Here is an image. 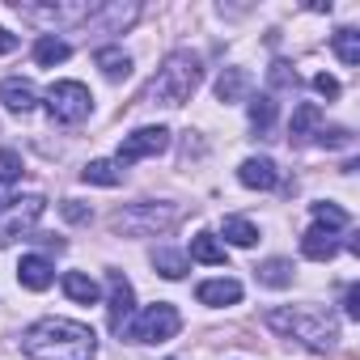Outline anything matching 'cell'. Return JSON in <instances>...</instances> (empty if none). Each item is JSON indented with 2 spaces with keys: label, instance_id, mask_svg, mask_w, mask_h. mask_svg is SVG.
Segmentation results:
<instances>
[{
  "label": "cell",
  "instance_id": "6da1fadb",
  "mask_svg": "<svg viewBox=\"0 0 360 360\" xmlns=\"http://www.w3.org/2000/svg\"><path fill=\"white\" fill-rule=\"evenodd\" d=\"M22 352L26 360H94L98 335L72 318H39L34 326H26Z\"/></svg>",
  "mask_w": 360,
  "mask_h": 360
},
{
  "label": "cell",
  "instance_id": "7a4b0ae2",
  "mask_svg": "<svg viewBox=\"0 0 360 360\" xmlns=\"http://www.w3.org/2000/svg\"><path fill=\"white\" fill-rule=\"evenodd\" d=\"M200 81H204V64H200V56L195 51H187V47H178V51H169L165 56V64L157 68V77L148 81V102H161V106H183V102H191V94L200 89Z\"/></svg>",
  "mask_w": 360,
  "mask_h": 360
},
{
  "label": "cell",
  "instance_id": "3957f363",
  "mask_svg": "<svg viewBox=\"0 0 360 360\" xmlns=\"http://www.w3.org/2000/svg\"><path fill=\"white\" fill-rule=\"evenodd\" d=\"M267 326L305 343L309 352H330L339 343V322L326 314V309H314V305H292V309H267Z\"/></svg>",
  "mask_w": 360,
  "mask_h": 360
},
{
  "label": "cell",
  "instance_id": "277c9868",
  "mask_svg": "<svg viewBox=\"0 0 360 360\" xmlns=\"http://www.w3.org/2000/svg\"><path fill=\"white\" fill-rule=\"evenodd\" d=\"M178 221V208L174 204H131L123 212H115V233H127V238H153L161 229H169Z\"/></svg>",
  "mask_w": 360,
  "mask_h": 360
},
{
  "label": "cell",
  "instance_id": "5b68a950",
  "mask_svg": "<svg viewBox=\"0 0 360 360\" xmlns=\"http://www.w3.org/2000/svg\"><path fill=\"white\" fill-rule=\"evenodd\" d=\"M178 326H183V314H178L169 301H157V305H148L136 322H127V339H136V343H165V339H174L178 335Z\"/></svg>",
  "mask_w": 360,
  "mask_h": 360
},
{
  "label": "cell",
  "instance_id": "8992f818",
  "mask_svg": "<svg viewBox=\"0 0 360 360\" xmlns=\"http://www.w3.org/2000/svg\"><path fill=\"white\" fill-rule=\"evenodd\" d=\"M18 13L26 18V22H34V26H43V30H64V26H85V22H94V13H98V5H89V0H72V5H18Z\"/></svg>",
  "mask_w": 360,
  "mask_h": 360
},
{
  "label": "cell",
  "instance_id": "52a82bcc",
  "mask_svg": "<svg viewBox=\"0 0 360 360\" xmlns=\"http://www.w3.org/2000/svg\"><path fill=\"white\" fill-rule=\"evenodd\" d=\"M47 110H51L56 123H81L94 110V94L81 81H56L47 89Z\"/></svg>",
  "mask_w": 360,
  "mask_h": 360
},
{
  "label": "cell",
  "instance_id": "ba28073f",
  "mask_svg": "<svg viewBox=\"0 0 360 360\" xmlns=\"http://www.w3.org/2000/svg\"><path fill=\"white\" fill-rule=\"evenodd\" d=\"M165 148H169V127H136V131L123 136V144H119V165L157 157V153H165Z\"/></svg>",
  "mask_w": 360,
  "mask_h": 360
},
{
  "label": "cell",
  "instance_id": "9c48e42d",
  "mask_svg": "<svg viewBox=\"0 0 360 360\" xmlns=\"http://www.w3.org/2000/svg\"><path fill=\"white\" fill-rule=\"evenodd\" d=\"M106 280H110L106 322H110V330H115V335H123V330H127V322H131V309H136V292H131V284L123 280V271H110Z\"/></svg>",
  "mask_w": 360,
  "mask_h": 360
},
{
  "label": "cell",
  "instance_id": "30bf717a",
  "mask_svg": "<svg viewBox=\"0 0 360 360\" xmlns=\"http://www.w3.org/2000/svg\"><path fill=\"white\" fill-rule=\"evenodd\" d=\"M43 200L39 195H26V200H13V212H9V221L5 225H0V246H5V242H13L18 233H26L39 217H43Z\"/></svg>",
  "mask_w": 360,
  "mask_h": 360
},
{
  "label": "cell",
  "instance_id": "8fae6325",
  "mask_svg": "<svg viewBox=\"0 0 360 360\" xmlns=\"http://www.w3.org/2000/svg\"><path fill=\"white\" fill-rule=\"evenodd\" d=\"M238 178H242V187H250V191H271L280 183V169H276L271 157H246Z\"/></svg>",
  "mask_w": 360,
  "mask_h": 360
},
{
  "label": "cell",
  "instance_id": "7c38bea8",
  "mask_svg": "<svg viewBox=\"0 0 360 360\" xmlns=\"http://www.w3.org/2000/svg\"><path fill=\"white\" fill-rule=\"evenodd\" d=\"M18 280H22V288L43 292V288L56 284V267H51L43 255H22V263H18Z\"/></svg>",
  "mask_w": 360,
  "mask_h": 360
},
{
  "label": "cell",
  "instance_id": "4fadbf2b",
  "mask_svg": "<svg viewBox=\"0 0 360 360\" xmlns=\"http://www.w3.org/2000/svg\"><path fill=\"white\" fill-rule=\"evenodd\" d=\"M0 102H5V110H13V115H30V110L39 106V94H34L30 81L9 77L5 85H0Z\"/></svg>",
  "mask_w": 360,
  "mask_h": 360
},
{
  "label": "cell",
  "instance_id": "5bb4252c",
  "mask_svg": "<svg viewBox=\"0 0 360 360\" xmlns=\"http://www.w3.org/2000/svg\"><path fill=\"white\" fill-rule=\"evenodd\" d=\"M301 255L305 259H314V263H326V259H335L339 255V242H335V233H326V229H305L301 233Z\"/></svg>",
  "mask_w": 360,
  "mask_h": 360
},
{
  "label": "cell",
  "instance_id": "9a60e30c",
  "mask_svg": "<svg viewBox=\"0 0 360 360\" xmlns=\"http://www.w3.org/2000/svg\"><path fill=\"white\" fill-rule=\"evenodd\" d=\"M200 301L204 305H238L242 301V284L238 280H204L200 284Z\"/></svg>",
  "mask_w": 360,
  "mask_h": 360
},
{
  "label": "cell",
  "instance_id": "2e32d148",
  "mask_svg": "<svg viewBox=\"0 0 360 360\" xmlns=\"http://www.w3.org/2000/svg\"><path fill=\"white\" fill-rule=\"evenodd\" d=\"M94 64H98L110 81H127V72H131V56L119 51V47H98V51H94Z\"/></svg>",
  "mask_w": 360,
  "mask_h": 360
},
{
  "label": "cell",
  "instance_id": "e0dca14e",
  "mask_svg": "<svg viewBox=\"0 0 360 360\" xmlns=\"http://www.w3.org/2000/svg\"><path fill=\"white\" fill-rule=\"evenodd\" d=\"M72 56V47L64 43V39H56V34H43L39 43H34V60H39V68H56V64H64Z\"/></svg>",
  "mask_w": 360,
  "mask_h": 360
},
{
  "label": "cell",
  "instance_id": "ac0fdd59",
  "mask_svg": "<svg viewBox=\"0 0 360 360\" xmlns=\"http://www.w3.org/2000/svg\"><path fill=\"white\" fill-rule=\"evenodd\" d=\"M81 178H85V183H94V187H119L123 183V165L119 161H89L81 169Z\"/></svg>",
  "mask_w": 360,
  "mask_h": 360
},
{
  "label": "cell",
  "instance_id": "d6986e66",
  "mask_svg": "<svg viewBox=\"0 0 360 360\" xmlns=\"http://www.w3.org/2000/svg\"><path fill=\"white\" fill-rule=\"evenodd\" d=\"M246 89H250V77H246L242 68H225L221 81H217V98H221V102H242Z\"/></svg>",
  "mask_w": 360,
  "mask_h": 360
},
{
  "label": "cell",
  "instance_id": "ffe728a7",
  "mask_svg": "<svg viewBox=\"0 0 360 360\" xmlns=\"http://www.w3.org/2000/svg\"><path fill=\"white\" fill-rule=\"evenodd\" d=\"M64 292H68L77 305H98V297H102L98 284H94L85 271H68V276H64Z\"/></svg>",
  "mask_w": 360,
  "mask_h": 360
},
{
  "label": "cell",
  "instance_id": "44dd1931",
  "mask_svg": "<svg viewBox=\"0 0 360 360\" xmlns=\"http://www.w3.org/2000/svg\"><path fill=\"white\" fill-rule=\"evenodd\" d=\"M322 123V106H314V102H301L297 110H292V123H288V136L292 140H305L314 127Z\"/></svg>",
  "mask_w": 360,
  "mask_h": 360
},
{
  "label": "cell",
  "instance_id": "7402d4cb",
  "mask_svg": "<svg viewBox=\"0 0 360 360\" xmlns=\"http://www.w3.org/2000/svg\"><path fill=\"white\" fill-rule=\"evenodd\" d=\"M191 259H195V263L225 267V246H221L212 233H195V238H191Z\"/></svg>",
  "mask_w": 360,
  "mask_h": 360
},
{
  "label": "cell",
  "instance_id": "603a6c76",
  "mask_svg": "<svg viewBox=\"0 0 360 360\" xmlns=\"http://www.w3.org/2000/svg\"><path fill=\"white\" fill-rule=\"evenodd\" d=\"M153 267H157L165 280H183L191 263H187V255H183V250H153Z\"/></svg>",
  "mask_w": 360,
  "mask_h": 360
},
{
  "label": "cell",
  "instance_id": "cb8c5ba5",
  "mask_svg": "<svg viewBox=\"0 0 360 360\" xmlns=\"http://www.w3.org/2000/svg\"><path fill=\"white\" fill-rule=\"evenodd\" d=\"M259 271V280L267 284V288H288L292 284V263L288 259H267L263 267H255Z\"/></svg>",
  "mask_w": 360,
  "mask_h": 360
},
{
  "label": "cell",
  "instance_id": "d4e9b609",
  "mask_svg": "<svg viewBox=\"0 0 360 360\" xmlns=\"http://www.w3.org/2000/svg\"><path fill=\"white\" fill-rule=\"evenodd\" d=\"M271 123H276V98H271V94L250 98V127H255V131H267Z\"/></svg>",
  "mask_w": 360,
  "mask_h": 360
},
{
  "label": "cell",
  "instance_id": "484cf974",
  "mask_svg": "<svg viewBox=\"0 0 360 360\" xmlns=\"http://www.w3.org/2000/svg\"><path fill=\"white\" fill-rule=\"evenodd\" d=\"M309 212H314V221H318V229H326V233H335V229H343V225H347V212H343L339 204H330V200H322V204H314Z\"/></svg>",
  "mask_w": 360,
  "mask_h": 360
},
{
  "label": "cell",
  "instance_id": "4316f807",
  "mask_svg": "<svg viewBox=\"0 0 360 360\" xmlns=\"http://www.w3.org/2000/svg\"><path fill=\"white\" fill-rule=\"evenodd\" d=\"M225 242L246 250V246H255V242H259V229H255L250 221H242V217H229V221H225Z\"/></svg>",
  "mask_w": 360,
  "mask_h": 360
},
{
  "label": "cell",
  "instance_id": "83f0119b",
  "mask_svg": "<svg viewBox=\"0 0 360 360\" xmlns=\"http://www.w3.org/2000/svg\"><path fill=\"white\" fill-rule=\"evenodd\" d=\"M330 47H335V56H339L343 64H360V34H356V30H335Z\"/></svg>",
  "mask_w": 360,
  "mask_h": 360
},
{
  "label": "cell",
  "instance_id": "f1b7e54d",
  "mask_svg": "<svg viewBox=\"0 0 360 360\" xmlns=\"http://www.w3.org/2000/svg\"><path fill=\"white\" fill-rule=\"evenodd\" d=\"M22 178V157L13 148H0V183H18Z\"/></svg>",
  "mask_w": 360,
  "mask_h": 360
},
{
  "label": "cell",
  "instance_id": "f546056e",
  "mask_svg": "<svg viewBox=\"0 0 360 360\" xmlns=\"http://www.w3.org/2000/svg\"><path fill=\"white\" fill-rule=\"evenodd\" d=\"M60 212H64V217H68L72 225H85V221L94 217V212H89V208H85L81 200H64V208H60Z\"/></svg>",
  "mask_w": 360,
  "mask_h": 360
},
{
  "label": "cell",
  "instance_id": "4dcf8cb0",
  "mask_svg": "<svg viewBox=\"0 0 360 360\" xmlns=\"http://www.w3.org/2000/svg\"><path fill=\"white\" fill-rule=\"evenodd\" d=\"M314 89H318L322 98H339V81H335V77H326V72H318V77H314Z\"/></svg>",
  "mask_w": 360,
  "mask_h": 360
},
{
  "label": "cell",
  "instance_id": "1f68e13d",
  "mask_svg": "<svg viewBox=\"0 0 360 360\" xmlns=\"http://www.w3.org/2000/svg\"><path fill=\"white\" fill-rule=\"evenodd\" d=\"M343 314L347 318H360V288L356 284H347V292H343Z\"/></svg>",
  "mask_w": 360,
  "mask_h": 360
},
{
  "label": "cell",
  "instance_id": "d6a6232c",
  "mask_svg": "<svg viewBox=\"0 0 360 360\" xmlns=\"http://www.w3.org/2000/svg\"><path fill=\"white\" fill-rule=\"evenodd\" d=\"M9 51H18V34H9L5 26H0V56H9Z\"/></svg>",
  "mask_w": 360,
  "mask_h": 360
}]
</instances>
